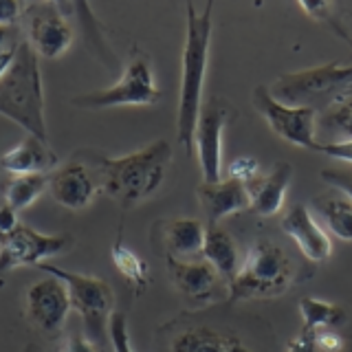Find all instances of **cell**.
I'll list each match as a JSON object with an SVG mask.
<instances>
[{
  "instance_id": "1",
  "label": "cell",
  "mask_w": 352,
  "mask_h": 352,
  "mask_svg": "<svg viewBox=\"0 0 352 352\" xmlns=\"http://www.w3.org/2000/svg\"><path fill=\"white\" fill-rule=\"evenodd\" d=\"M91 163L97 172L99 190L117 205L130 209L163 185L172 163V146L159 139L126 157H93Z\"/></svg>"
},
{
  "instance_id": "2",
  "label": "cell",
  "mask_w": 352,
  "mask_h": 352,
  "mask_svg": "<svg viewBox=\"0 0 352 352\" xmlns=\"http://www.w3.org/2000/svg\"><path fill=\"white\" fill-rule=\"evenodd\" d=\"M212 11L214 3H207L203 14H198L196 7L187 3L179 113H176V139L187 154L194 152V132L203 110V86L209 62V44H212Z\"/></svg>"
},
{
  "instance_id": "3",
  "label": "cell",
  "mask_w": 352,
  "mask_h": 352,
  "mask_svg": "<svg viewBox=\"0 0 352 352\" xmlns=\"http://www.w3.org/2000/svg\"><path fill=\"white\" fill-rule=\"evenodd\" d=\"M0 115L25 128L27 135L49 141L40 58L29 42L16 44L14 62L0 77Z\"/></svg>"
},
{
  "instance_id": "4",
  "label": "cell",
  "mask_w": 352,
  "mask_h": 352,
  "mask_svg": "<svg viewBox=\"0 0 352 352\" xmlns=\"http://www.w3.org/2000/svg\"><path fill=\"white\" fill-rule=\"evenodd\" d=\"M293 267L289 256L271 240H258L240 262V269L229 280V297L238 300H264L278 297L291 286Z\"/></svg>"
},
{
  "instance_id": "5",
  "label": "cell",
  "mask_w": 352,
  "mask_h": 352,
  "mask_svg": "<svg viewBox=\"0 0 352 352\" xmlns=\"http://www.w3.org/2000/svg\"><path fill=\"white\" fill-rule=\"evenodd\" d=\"M352 82V64H326L317 69H306L282 75L269 91L278 102L286 106H302V108H322L328 106L337 93Z\"/></svg>"
},
{
  "instance_id": "6",
  "label": "cell",
  "mask_w": 352,
  "mask_h": 352,
  "mask_svg": "<svg viewBox=\"0 0 352 352\" xmlns=\"http://www.w3.org/2000/svg\"><path fill=\"white\" fill-rule=\"evenodd\" d=\"M161 99V91L154 84V75L146 58H135L128 66L119 82L102 88V91L86 93L73 99L77 108L102 110L115 106H152Z\"/></svg>"
},
{
  "instance_id": "7",
  "label": "cell",
  "mask_w": 352,
  "mask_h": 352,
  "mask_svg": "<svg viewBox=\"0 0 352 352\" xmlns=\"http://www.w3.org/2000/svg\"><path fill=\"white\" fill-rule=\"evenodd\" d=\"M38 269L44 271V275H51V278L60 280L66 286L71 297V308H75L82 315L84 324L91 328V333H99L108 324L110 315H113L115 295L104 280L84 273H73L44 262Z\"/></svg>"
},
{
  "instance_id": "8",
  "label": "cell",
  "mask_w": 352,
  "mask_h": 352,
  "mask_svg": "<svg viewBox=\"0 0 352 352\" xmlns=\"http://www.w3.org/2000/svg\"><path fill=\"white\" fill-rule=\"evenodd\" d=\"M73 247L69 234H40L29 225H18L14 231L0 236V275L18 267H40Z\"/></svg>"
},
{
  "instance_id": "9",
  "label": "cell",
  "mask_w": 352,
  "mask_h": 352,
  "mask_svg": "<svg viewBox=\"0 0 352 352\" xmlns=\"http://www.w3.org/2000/svg\"><path fill=\"white\" fill-rule=\"evenodd\" d=\"M253 106L267 119V124L278 137L293 143V146L317 150V110L302 106H286L271 95L267 86H258L253 91Z\"/></svg>"
},
{
  "instance_id": "10",
  "label": "cell",
  "mask_w": 352,
  "mask_h": 352,
  "mask_svg": "<svg viewBox=\"0 0 352 352\" xmlns=\"http://www.w3.org/2000/svg\"><path fill=\"white\" fill-rule=\"evenodd\" d=\"M229 119V110L220 102L203 104L201 117H198L194 146L201 163L203 183L223 181V132Z\"/></svg>"
},
{
  "instance_id": "11",
  "label": "cell",
  "mask_w": 352,
  "mask_h": 352,
  "mask_svg": "<svg viewBox=\"0 0 352 352\" xmlns=\"http://www.w3.org/2000/svg\"><path fill=\"white\" fill-rule=\"evenodd\" d=\"M27 36L29 47L44 60H58L73 44L69 20L58 11V5L51 3L27 9Z\"/></svg>"
},
{
  "instance_id": "12",
  "label": "cell",
  "mask_w": 352,
  "mask_h": 352,
  "mask_svg": "<svg viewBox=\"0 0 352 352\" xmlns=\"http://www.w3.org/2000/svg\"><path fill=\"white\" fill-rule=\"evenodd\" d=\"M71 311V297L66 286L47 275L29 286L25 297V313L27 319L44 335H55L62 330L66 317Z\"/></svg>"
},
{
  "instance_id": "13",
  "label": "cell",
  "mask_w": 352,
  "mask_h": 352,
  "mask_svg": "<svg viewBox=\"0 0 352 352\" xmlns=\"http://www.w3.org/2000/svg\"><path fill=\"white\" fill-rule=\"evenodd\" d=\"M99 190V183L95 174L80 161L66 163L62 170L49 176V194L53 201L71 209V212H80L93 203V198Z\"/></svg>"
},
{
  "instance_id": "14",
  "label": "cell",
  "mask_w": 352,
  "mask_h": 352,
  "mask_svg": "<svg viewBox=\"0 0 352 352\" xmlns=\"http://www.w3.org/2000/svg\"><path fill=\"white\" fill-rule=\"evenodd\" d=\"M282 229L286 236H291L293 242L304 253L306 260L311 262H326L333 251V242L330 236L322 229V225L313 218L311 209L306 205L291 207L286 216L282 218Z\"/></svg>"
},
{
  "instance_id": "15",
  "label": "cell",
  "mask_w": 352,
  "mask_h": 352,
  "mask_svg": "<svg viewBox=\"0 0 352 352\" xmlns=\"http://www.w3.org/2000/svg\"><path fill=\"white\" fill-rule=\"evenodd\" d=\"M198 201L209 218V225H218L220 220L249 209V187L245 181L231 176L218 183H201Z\"/></svg>"
},
{
  "instance_id": "16",
  "label": "cell",
  "mask_w": 352,
  "mask_h": 352,
  "mask_svg": "<svg viewBox=\"0 0 352 352\" xmlns=\"http://www.w3.org/2000/svg\"><path fill=\"white\" fill-rule=\"evenodd\" d=\"M58 154L49 148V141L27 135L18 146L3 152L0 157V168L14 176H29V174H49L58 168Z\"/></svg>"
},
{
  "instance_id": "17",
  "label": "cell",
  "mask_w": 352,
  "mask_h": 352,
  "mask_svg": "<svg viewBox=\"0 0 352 352\" xmlns=\"http://www.w3.org/2000/svg\"><path fill=\"white\" fill-rule=\"evenodd\" d=\"M291 176H293V168L289 163H278L275 168L262 176V179H256L249 187V214H256V216H275L282 209L284 205V196L286 190H289V183H291Z\"/></svg>"
},
{
  "instance_id": "18",
  "label": "cell",
  "mask_w": 352,
  "mask_h": 352,
  "mask_svg": "<svg viewBox=\"0 0 352 352\" xmlns=\"http://www.w3.org/2000/svg\"><path fill=\"white\" fill-rule=\"evenodd\" d=\"M168 273L176 291L187 300H207L218 280V273L205 260H176L168 256Z\"/></svg>"
},
{
  "instance_id": "19",
  "label": "cell",
  "mask_w": 352,
  "mask_h": 352,
  "mask_svg": "<svg viewBox=\"0 0 352 352\" xmlns=\"http://www.w3.org/2000/svg\"><path fill=\"white\" fill-rule=\"evenodd\" d=\"M205 227L196 218H174L163 229V242L168 256L176 260H185L203 253L205 245Z\"/></svg>"
},
{
  "instance_id": "20",
  "label": "cell",
  "mask_w": 352,
  "mask_h": 352,
  "mask_svg": "<svg viewBox=\"0 0 352 352\" xmlns=\"http://www.w3.org/2000/svg\"><path fill=\"white\" fill-rule=\"evenodd\" d=\"M203 260L214 267V271L223 278L231 280L240 269V253L236 247V240L231 238L220 225H209L205 231V245H203Z\"/></svg>"
},
{
  "instance_id": "21",
  "label": "cell",
  "mask_w": 352,
  "mask_h": 352,
  "mask_svg": "<svg viewBox=\"0 0 352 352\" xmlns=\"http://www.w3.org/2000/svg\"><path fill=\"white\" fill-rule=\"evenodd\" d=\"M172 352H251V348L234 335L212 328H192L174 337Z\"/></svg>"
},
{
  "instance_id": "22",
  "label": "cell",
  "mask_w": 352,
  "mask_h": 352,
  "mask_svg": "<svg viewBox=\"0 0 352 352\" xmlns=\"http://www.w3.org/2000/svg\"><path fill=\"white\" fill-rule=\"evenodd\" d=\"M300 315L304 322V333H322L324 328H335L339 324L346 322L344 308L333 304L317 300V297H304L300 302Z\"/></svg>"
},
{
  "instance_id": "23",
  "label": "cell",
  "mask_w": 352,
  "mask_h": 352,
  "mask_svg": "<svg viewBox=\"0 0 352 352\" xmlns=\"http://www.w3.org/2000/svg\"><path fill=\"white\" fill-rule=\"evenodd\" d=\"M49 192V176L47 174H29V176H14L5 187V203L22 212V209L31 207L38 198Z\"/></svg>"
},
{
  "instance_id": "24",
  "label": "cell",
  "mask_w": 352,
  "mask_h": 352,
  "mask_svg": "<svg viewBox=\"0 0 352 352\" xmlns=\"http://www.w3.org/2000/svg\"><path fill=\"white\" fill-rule=\"evenodd\" d=\"M317 212L322 214L330 234H335L339 240L352 242V201L339 196L319 198Z\"/></svg>"
},
{
  "instance_id": "25",
  "label": "cell",
  "mask_w": 352,
  "mask_h": 352,
  "mask_svg": "<svg viewBox=\"0 0 352 352\" xmlns=\"http://www.w3.org/2000/svg\"><path fill=\"white\" fill-rule=\"evenodd\" d=\"M113 262H115L117 271L124 275L130 284L139 286V289L146 286V282H148V264L143 262L135 251H130L126 245L117 242V245L113 247Z\"/></svg>"
},
{
  "instance_id": "26",
  "label": "cell",
  "mask_w": 352,
  "mask_h": 352,
  "mask_svg": "<svg viewBox=\"0 0 352 352\" xmlns=\"http://www.w3.org/2000/svg\"><path fill=\"white\" fill-rule=\"evenodd\" d=\"M319 124H322L326 132V141H319V143L352 141V99L333 108Z\"/></svg>"
},
{
  "instance_id": "27",
  "label": "cell",
  "mask_w": 352,
  "mask_h": 352,
  "mask_svg": "<svg viewBox=\"0 0 352 352\" xmlns=\"http://www.w3.org/2000/svg\"><path fill=\"white\" fill-rule=\"evenodd\" d=\"M108 335H110V344H113L115 352H135L130 344V335H128V319L121 313H113L108 319Z\"/></svg>"
},
{
  "instance_id": "28",
  "label": "cell",
  "mask_w": 352,
  "mask_h": 352,
  "mask_svg": "<svg viewBox=\"0 0 352 352\" xmlns=\"http://www.w3.org/2000/svg\"><path fill=\"white\" fill-rule=\"evenodd\" d=\"M322 181L335 187L341 194H346L348 201H352V170L348 168H326L322 170Z\"/></svg>"
},
{
  "instance_id": "29",
  "label": "cell",
  "mask_w": 352,
  "mask_h": 352,
  "mask_svg": "<svg viewBox=\"0 0 352 352\" xmlns=\"http://www.w3.org/2000/svg\"><path fill=\"white\" fill-rule=\"evenodd\" d=\"M58 352H102V348L97 346V341L86 337V335H69Z\"/></svg>"
},
{
  "instance_id": "30",
  "label": "cell",
  "mask_w": 352,
  "mask_h": 352,
  "mask_svg": "<svg viewBox=\"0 0 352 352\" xmlns=\"http://www.w3.org/2000/svg\"><path fill=\"white\" fill-rule=\"evenodd\" d=\"M315 152H322L330 159H339L352 165V141H339V143H319Z\"/></svg>"
},
{
  "instance_id": "31",
  "label": "cell",
  "mask_w": 352,
  "mask_h": 352,
  "mask_svg": "<svg viewBox=\"0 0 352 352\" xmlns=\"http://www.w3.org/2000/svg\"><path fill=\"white\" fill-rule=\"evenodd\" d=\"M231 179H240V181H251L253 176H258V161L253 159H238L236 163H231L229 168Z\"/></svg>"
},
{
  "instance_id": "32",
  "label": "cell",
  "mask_w": 352,
  "mask_h": 352,
  "mask_svg": "<svg viewBox=\"0 0 352 352\" xmlns=\"http://www.w3.org/2000/svg\"><path fill=\"white\" fill-rule=\"evenodd\" d=\"M25 5L18 0H0V27H11L14 22L22 16Z\"/></svg>"
},
{
  "instance_id": "33",
  "label": "cell",
  "mask_w": 352,
  "mask_h": 352,
  "mask_svg": "<svg viewBox=\"0 0 352 352\" xmlns=\"http://www.w3.org/2000/svg\"><path fill=\"white\" fill-rule=\"evenodd\" d=\"M315 339H317V348L319 350L339 352L341 348H344V341H341V337L335 335V333H330V330H322V333H317Z\"/></svg>"
},
{
  "instance_id": "34",
  "label": "cell",
  "mask_w": 352,
  "mask_h": 352,
  "mask_svg": "<svg viewBox=\"0 0 352 352\" xmlns=\"http://www.w3.org/2000/svg\"><path fill=\"white\" fill-rule=\"evenodd\" d=\"M286 352H319L315 333H302L300 337H295Z\"/></svg>"
},
{
  "instance_id": "35",
  "label": "cell",
  "mask_w": 352,
  "mask_h": 352,
  "mask_svg": "<svg viewBox=\"0 0 352 352\" xmlns=\"http://www.w3.org/2000/svg\"><path fill=\"white\" fill-rule=\"evenodd\" d=\"M18 212L16 209H11L7 203L0 205V236L3 234H9V231H14L20 223H18Z\"/></svg>"
},
{
  "instance_id": "36",
  "label": "cell",
  "mask_w": 352,
  "mask_h": 352,
  "mask_svg": "<svg viewBox=\"0 0 352 352\" xmlns=\"http://www.w3.org/2000/svg\"><path fill=\"white\" fill-rule=\"evenodd\" d=\"M14 55H16V47H11V49L0 53V77L5 75V71L9 69V64L14 62Z\"/></svg>"
},
{
  "instance_id": "37",
  "label": "cell",
  "mask_w": 352,
  "mask_h": 352,
  "mask_svg": "<svg viewBox=\"0 0 352 352\" xmlns=\"http://www.w3.org/2000/svg\"><path fill=\"white\" fill-rule=\"evenodd\" d=\"M7 40H9V29H7V27H0V53L7 51V49H5Z\"/></svg>"
},
{
  "instance_id": "38",
  "label": "cell",
  "mask_w": 352,
  "mask_h": 352,
  "mask_svg": "<svg viewBox=\"0 0 352 352\" xmlns=\"http://www.w3.org/2000/svg\"><path fill=\"white\" fill-rule=\"evenodd\" d=\"M25 352H40V350H38V346H33V344H29V346L25 348Z\"/></svg>"
}]
</instances>
